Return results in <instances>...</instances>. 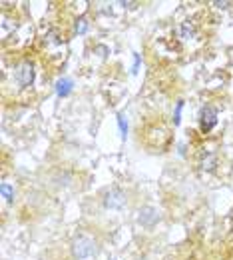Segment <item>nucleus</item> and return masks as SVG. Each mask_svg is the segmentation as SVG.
Returning a JSON list of instances; mask_svg holds the SVG:
<instances>
[{"mask_svg":"<svg viewBox=\"0 0 233 260\" xmlns=\"http://www.w3.org/2000/svg\"><path fill=\"white\" fill-rule=\"evenodd\" d=\"M72 252L76 258H88V256L96 254V242L88 236H78L72 242Z\"/></svg>","mask_w":233,"mask_h":260,"instance_id":"obj_1","label":"nucleus"},{"mask_svg":"<svg viewBox=\"0 0 233 260\" xmlns=\"http://www.w3.org/2000/svg\"><path fill=\"white\" fill-rule=\"evenodd\" d=\"M32 80H34V68H32V64L30 62L18 64V68H16V82L20 86H30Z\"/></svg>","mask_w":233,"mask_h":260,"instance_id":"obj_2","label":"nucleus"},{"mask_svg":"<svg viewBox=\"0 0 233 260\" xmlns=\"http://www.w3.org/2000/svg\"><path fill=\"white\" fill-rule=\"evenodd\" d=\"M104 204L108 208H122L126 204V194L120 188H110L104 196Z\"/></svg>","mask_w":233,"mask_h":260,"instance_id":"obj_3","label":"nucleus"},{"mask_svg":"<svg viewBox=\"0 0 233 260\" xmlns=\"http://www.w3.org/2000/svg\"><path fill=\"white\" fill-rule=\"evenodd\" d=\"M215 122H217V112H215V108H213V106H205V108L201 110V128L207 132V130H211V128L215 126Z\"/></svg>","mask_w":233,"mask_h":260,"instance_id":"obj_4","label":"nucleus"},{"mask_svg":"<svg viewBox=\"0 0 233 260\" xmlns=\"http://www.w3.org/2000/svg\"><path fill=\"white\" fill-rule=\"evenodd\" d=\"M140 216H138V222L140 224H144V226H154L155 222H157V210L152 208V206H146V208H142L140 212H138Z\"/></svg>","mask_w":233,"mask_h":260,"instance_id":"obj_5","label":"nucleus"},{"mask_svg":"<svg viewBox=\"0 0 233 260\" xmlns=\"http://www.w3.org/2000/svg\"><path fill=\"white\" fill-rule=\"evenodd\" d=\"M179 34H181V38H193V34H195V28H193V24L187 20V22H183L181 24V28H179Z\"/></svg>","mask_w":233,"mask_h":260,"instance_id":"obj_6","label":"nucleus"},{"mask_svg":"<svg viewBox=\"0 0 233 260\" xmlns=\"http://www.w3.org/2000/svg\"><path fill=\"white\" fill-rule=\"evenodd\" d=\"M58 94L60 96H68L70 94V90H72V80H68V78H62V80H58Z\"/></svg>","mask_w":233,"mask_h":260,"instance_id":"obj_7","label":"nucleus"},{"mask_svg":"<svg viewBox=\"0 0 233 260\" xmlns=\"http://www.w3.org/2000/svg\"><path fill=\"white\" fill-rule=\"evenodd\" d=\"M215 164H217L215 154H205V156H203V160H201V168H203V170H213V168H215Z\"/></svg>","mask_w":233,"mask_h":260,"instance_id":"obj_8","label":"nucleus"},{"mask_svg":"<svg viewBox=\"0 0 233 260\" xmlns=\"http://www.w3.org/2000/svg\"><path fill=\"white\" fill-rule=\"evenodd\" d=\"M0 192H2V198H6V200H12V196H14V192H12L10 184H6V182L0 186Z\"/></svg>","mask_w":233,"mask_h":260,"instance_id":"obj_9","label":"nucleus"},{"mask_svg":"<svg viewBox=\"0 0 233 260\" xmlns=\"http://www.w3.org/2000/svg\"><path fill=\"white\" fill-rule=\"evenodd\" d=\"M86 28H88V20H86V18H80L76 22V32L82 34V32H86Z\"/></svg>","mask_w":233,"mask_h":260,"instance_id":"obj_10","label":"nucleus"},{"mask_svg":"<svg viewBox=\"0 0 233 260\" xmlns=\"http://www.w3.org/2000/svg\"><path fill=\"white\" fill-rule=\"evenodd\" d=\"M118 124H120V130H122V136L126 138V130H128V126H126V122H124V116H122V114L118 116Z\"/></svg>","mask_w":233,"mask_h":260,"instance_id":"obj_11","label":"nucleus"},{"mask_svg":"<svg viewBox=\"0 0 233 260\" xmlns=\"http://www.w3.org/2000/svg\"><path fill=\"white\" fill-rule=\"evenodd\" d=\"M96 52H98L100 56H106V54H108V48H106V46H96Z\"/></svg>","mask_w":233,"mask_h":260,"instance_id":"obj_12","label":"nucleus"},{"mask_svg":"<svg viewBox=\"0 0 233 260\" xmlns=\"http://www.w3.org/2000/svg\"><path fill=\"white\" fill-rule=\"evenodd\" d=\"M231 2H215V6H219V8H227Z\"/></svg>","mask_w":233,"mask_h":260,"instance_id":"obj_13","label":"nucleus"}]
</instances>
